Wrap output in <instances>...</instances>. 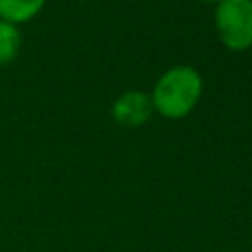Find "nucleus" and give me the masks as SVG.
<instances>
[{
	"mask_svg": "<svg viewBox=\"0 0 252 252\" xmlns=\"http://www.w3.org/2000/svg\"><path fill=\"white\" fill-rule=\"evenodd\" d=\"M203 94V77L193 65H173L163 71L150 93L154 112L167 120L185 118Z\"/></svg>",
	"mask_w": 252,
	"mask_h": 252,
	"instance_id": "nucleus-1",
	"label": "nucleus"
},
{
	"mask_svg": "<svg viewBox=\"0 0 252 252\" xmlns=\"http://www.w3.org/2000/svg\"><path fill=\"white\" fill-rule=\"evenodd\" d=\"M219 41L230 51L252 47V0H219L213 10Z\"/></svg>",
	"mask_w": 252,
	"mask_h": 252,
	"instance_id": "nucleus-2",
	"label": "nucleus"
},
{
	"mask_svg": "<svg viewBox=\"0 0 252 252\" xmlns=\"http://www.w3.org/2000/svg\"><path fill=\"white\" fill-rule=\"evenodd\" d=\"M154 114V104L148 93L140 89L126 91L118 94L110 106V116L116 124L126 128H138L144 126Z\"/></svg>",
	"mask_w": 252,
	"mask_h": 252,
	"instance_id": "nucleus-3",
	"label": "nucleus"
},
{
	"mask_svg": "<svg viewBox=\"0 0 252 252\" xmlns=\"http://www.w3.org/2000/svg\"><path fill=\"white\" fill-rule=\"evenodd\" d=\"M47 0H0V20L14 26L32 22L41 14Z\"/></svg>",
	"mask_w": 252,
	"mask_h": 252,
	"instance_id": "nucleus-4",
	"label": "nucleus"
},
{
	"mask_svg": "<svg viewBox=\"0 0 252 252\" xmlns=\"http://www.w3.org/2000/svg\"><path fill=\"white\" fill-rule=\"evenodd\" d=\"M22 49L20 26L0 20V67L12 63Z\"/></svg>",
	"mask_w": 252,
	"mask_h": 252,
	"instance_id": "nucleus-5",
	"label": "nucleus"
},
{
	"mask_svg": "<svg viewBox=\"0 0 252 252\" xmlns=\"http://www.w3.org/2000/svg\"><path fill=\"white\" fill-rule=\"evenodd\" d=\"M199 2H201V4H211V6H213V4H217L219 0H199Z\"/></svg>",
	"mask_w": 252,
	"mask_h": 252,
	"instance_id": "nucleus-6",
	"label": "nucleus"
},
{
	"mask_svg": "<svg viewBox=\"0 0 252 252\" xmlns=\"http://www.w3.org/2000/svg\"><path fill=\"white\" fill-rule=\"evenodd\" d=\"M250 252H252V248H250Z\"/></svg>",
	"mask_w": 252,
	"mask_h": 252,
	"instance_id": "nucleus-7",
	"label": "nucleus"
}]
</instances>
